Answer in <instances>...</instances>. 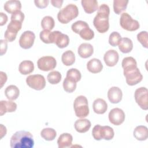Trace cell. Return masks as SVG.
<instances>
[{"mask_svg":"<svg viewBox=\"0 0 148 148\" xmlns=\"http://www.w3.org/2000/svg\"><path fill=\"white\" fill-rule=\"evenodd\" d=\"M109 14V7L106 4L101 5L98 9L97 14L93 20V24L99 33H105L108 31Z\"/></svg>","mask_w":148,"mask_h":148,"instance_id":"6da1fadb","label":"cell"},{"mask_svg":"<svg viewBox=\"0 0 148 148\" xmlns=\"http://www.w3.org/2000/svg\"><path fill=\"white\" fill-rule=\"evenodd\" d=\"M10 146L12 148H32L34 146L33 136L26 131H17L10 138Z\"/></svg>","mask_w":148,"mask_h":148,"instance_id":"7a4b0ae2","label":"cell"},{"mask_svg":"<svg viewBox=\"0 0 148 148\" xmlns=\"http://www.w3.org/2000/svg\"><path fill=\"white\" fill-rule=\"evenodd\" d=\"M79 9L76 5L71 3L61 9L57 14V18L62 24H67L77 17Z\"/></svg>","mask_w":148,"mask_h":148,"instance_id":"3957f363","label":"cell"},{"mask_svg":"<svg viewBox=\"0 0 148 148\" xmlns=\"http://www.w3.org/2000/svg\"><path fill=\"white\" fill-rule=\"evenodd\" d=\"M92 135L94 139L97 140L101 139L109 140L113 138L114 132L113 128L109 126H101L97 124L92 128Z\"/></svg>","mask_w":148,"mask_h":148,"instance_id":"277c9868","label":"cell"},{"mask_svg":"<svg viewBox=\"0 0 148 148\" xmlns=\"http://www.w3.org/2000/svg\"><path fill=\"white\" fill-rule=\"evenodd\" d=\"M73 108L76 116L79 118L87 117L89 114V108L87 98L83 95L77 97L73 102Z\"/></svg>","mask_w":148,"mask_h":148,"instance_id":"5b68a950","label":"cell"},{"mask_svg":"<svg viewBox=\"0 0 148 148\" xmlns=\"http://www.w3.org/2000/svg\"><path fill=\"white\" fill-rule=\"evenodd\" d=\"M123 73L125 77L126 82L129 86L136 85L140 83L143 79V76L138 67L125 69Z\"/></svg>","mask_w":148,"mask_h":148,"instance_id":"8992f818","label":"cell"},{"mask_svg":"<svg viewBox=\"0 0 148 148\" xmlns=\"http://www.w3.org/2000/svg\"><path fill=\"white\" fill-rule=\"evenodd\" d=\"M49 40L50 43H55L61 49L67 47L69 43V38L68 36L58 31L50 32L49 35Z\"/></svg>","mask_w":148,"mask_h":148,"instance_id":"52a82bcc","label":"cell"},{"mask_svg":"<svg viewBox=\"0 0 148 148\" xmlns=\"http://www.w3.org/2000/svg\"><path fill=\"white\" fill-rule=\"evenodd\" d=\"M120 24L122 28L128 31H135L139 29V22L133 19L127 13H123L120 18Z\"/></svg>","mask_w":148,"mask_h":148,"instance_id":"ba28073f","label":"cell"},{"mask_svg":"<svg viewBox=\"0 0 148 148\" xmlns=\"http://www.w3.org/2000/svg\"><path fill=\"white\" fill-rule=\"evenodd\" d=\"M21 27L22 23L16 20H11L8 25L7 29L4 34L6 40L10 42L14 40L17 32L21 29Z\"/></svg>","mask_w":148,"mask_h":148,"instance_id":"9c48e42d","label":"cell"},{"mask_svg":"<svg viewBox=\"0 0 148 148\" xmlns=\"http://www.w3.org/2000/svg\"><path fill=\"white\" fill-rule=\"evenodd\" d=\"M26 83L29 87L35 90H42L46 86V80L44 76L39 74L28 76L26 78Z\"/></svg>","mask_w":148,"mask_h":148,"instance_id":"30bf717a","label":"cell"},{"mask_svg":"<svg viewBox=\"0 0 148 148\" xmlns=\"http://www.w3.org/2000/svg\"><path fill=\"white\" fill-rule=\"evenodd\" d=\"M148 90L147 88L141 87L137 88L135 91V99L138 105L142 109L146 110L148 109L147 101Z\"/></svg>","mask_w":148,"mask_h":148,"instance_id":"8fae6325","label":"cell"},{"mask_svg":"<svg viewBox=\"0 0 148 148\" xmlns=\"http://www.w3.org/2000/svg\"><path fill=\"white\" fill-rule=\"evenodd\" d=\"M37 65L40 70L47 72L56 68L57 61L55 58L52 56H44L38 60Z\"/></svg>","mask_w":148,"mask_h":148,"instance_id":"7c38bea8","label":"cell"},{"mask_svg":"<svg viewBox=\"0 0 148 148\" xmlns=\"http://www.w3.org/2000/svg\"><path fill=\"white\" fill-rule=\"evenodd\" d=\"M35 39V34L31 31H24L19 39L20 46L24 49H30L34 45Z\"/></svg>","mask_w":148,"mask_h":148,"instance_id":"4fadbf2b","label":"cell"},{"mask_svg":"<svg viewBox=\"0 0 148 148\" xmlns=\"http://www.w3.org/2000/svg\"><path fill=\"white\" fill-rule=\"evenodd\" d=\"M108 117L109 121L113 125H119L125 120V113L124 111L118 108L112 109L109 113Z\"/></svg>","mask_w":148,"mask_h":148,"instance_id":"5bb4252c","label":"cell"},{"mask_svg":"<svg viewBox=\"0 0 148 148\" xmlns=\"http://www.w3.org/2000/svg\"><path fill=\"white\" fill-rule=\"evenodd\" d=\"M119 59L118 53L114 50L107 51L103 56V60L106 65L108 66H114L117 64Z\"/></svg>","mask_w":148,"mask_h":148,"instance_id":"9a60e30c","label":"cell"},{"mask_svg":"<svg viewBox=\"0 0 148 148\" xmlns=\"http://www.w3.org/2000/svg\"><path fill=\"white\" fill-rule=\"evenodd\" d=\"M123 92L118 87H112L108 92V98L112 103H118L122 99Z\"/></svg>","mask_w":148,"mask_h":148,"instance_id":"2e32d148","label":"cell"},{"mask_svg":"<svg viewBox=\"0 0 148 148\" xmlns=\"http://www.w3.org/2000/svg\"><path fill=\"white\" fill-rule=\"evenodd\" d=\"M77 53L79 56L82 58H88L91 57L94 53L93 46L88 43H82L78 47Z\"/></svg>","mask_w":148,"mask_h":148,"instance_id":"e0dca14e","label":"cell"},{"mask_svg":"<svg viewBox=\"0 0 148 148\" xmlns=\"http://www.w3.org/2000/svg\"><path fill=\"white\" fill-rule=\"evenodd\" d=\"M91 125V122L88 119H79L75 121L74 127L76 131L79 133H85L87 132Z\"/></svg>","mask_w":148,"mask_h":148,"instance_id":"ac0fdd59","label":"cell"},{"mask_svg":"<svg viewBox=\"0 0 148 148\" xmlns=\"http://www.w3.org/2000/svg\"><path fill=\"white\" fill-rule=\"evenodd\" d=\"M92 108L95 113L102 114L106 112L108 109V104L104 99L97 98L93 102Z\"/></svg>","mask_w":148,"mask_h":148,"instance_id":"d6986e66","label":"cell"},{"mask_svg":"<svg viewBox=\"0 0 148 148\" xmlns=\"http://www.w3.org/2000/svg\"><path fill=\"white\" fill-rule=\"evenodd\" d=\"M87 69L92 73H97L101 72L103 69V65L99 59L94 58L87 62Z\"/></svg>","mask_w":148,"mask_h":148,"instance_id":"ffe728a7","label":"cell"},{"mask_svg":"<svg viewBox=\"0 0 148 148\" xmlns=\"http://www.w3.org/2000/svg\"><path fill=\"white\" fill-rule=\"evenodd\" d=\"M17 109V104L12 101H1L0 102V115L3 116L7 112H13Z\"/></svg>","mask_w":148,"mask_h":148,"instance_id":"44dd1931","label":"cell"},{"mask_svg":"<svg viewBox=\"0 0 148 148\" xmlns=\"http://www.w3.org/2000/svg\"><path fill=\"white\" fill-rule=\"evenodd\" d=\"M73 140L72 136L69 133H63L61 134L57 140L59 148L69 147L72 145Z\"/></svg>","mask_w":148,"mask_h":148,"instance_id":"7402d4cb","label":"cell"},{"mask_svg":"<svg viewBox=\"0 0 148 148\" xmlns=\"http://www.w3.org/2000/svg\"><path fill=\"white\" fill-rule=\"evenodd\" d=\"M3 8L5 11L9 13L13 14V13L20 10L21 8V3L20 1L16 0H10L6 1L4 5Z\"/></svg>","mask_w":148,"mask_h":148,"instance_id":"603a6c76","label":"cell"},{"mask_svg":"<svg viewBox=\"0 0 148 148\" xmlns=\"http://www.w3.org/2000/svg\"><path fill=\"white\" fill-rule=\"evenodd\" d=\"M134 136L138 140H145L148 138V130L145 125L137 126L134 131Z\"/></svg>","mask_w":148,"mask_h":148,"instance_id":"cb8c5ba5","label":"cell"},{"mask_svg":"<svg viewBox=\"0 0 148 148\" xmlns=\"http://www.w3.org/2000/svg\"><path fill=\"white\" fill-rule=\"evenodd\" d=\"M82 5L84 12L88 14H91L97 10L98 6L96 0H82Z\"/></svg>","mask_w":148,"mask_h":148,"instance_id":"d4e9b609","label":"cell"},{"mask_svg":"<svg viewBox=\"0 0 148 148\" xmlns=\"http://www.w3.org/2000/svg\"><path fill=\"white\" fill-rule=\"evenodd\" d=\"M34 69V65L32 61L29 60H24L19 65L18 71L22 75H26L32 73Z\"/></svg>","mask_w":148,"mask_h":148,"instance_id":"484cf974","label":"cell"},{"mask_svg":"<svg viewBox=\"0 0 148 148\" xmlns=\"http://www.w3.org/2000/svg\"><path fill=\"white\" fill-rule=\"evenodd\" d=\"M118 46L120 51L123 53H128L133 49L132 41L128 38H121Z\"/></svg>","mask_w":148,"mask_h":148,"instance_id":"4316f807","label":"cell"},{"mask_svg":"<svg viewBox=\"0 0 148 148\" xmlns=\"http://www.w3.org/2000/svg\"><path fill=\"white\" fill-rule=\"evenodd\" d=\"M20 94L18 88L14 85H10L8 86L5 90V95L9 100L16 99Z\"/></svg>","mask_w":148,"mask_h":148,"instance_id":"83f0119b","label":"cell"},{"mask_svg":"<svg viewBox=\"0 0 148 148\" xmlns=\"http://www.w3.org/2000/svg\"><path fill=\"white\" fill-rule=\"evenodd\" d=\"M62 63L66 66H70L74 64L75 61V56L73 52L71 50H66L61 56Z\"/></svg>","mask_w":148,"mask_h":148,"instance_id":"f1b7e54d","label":"cell"},{"mask_svg":"<svg viewBox=\"0 0 148 148\" xmlns=\"http://www.w3.org/2000/svg\"><path fill=\"white\" fill-rule=\"evenodd\" d=\"M128 3L127 0H114L113 1V10L117 14H120L124 11Z\"/></svg>","mask_w":148,"mask_h":148,"instance_id":"f546056e","label":"cell"},{"mask_svg":"<svg viewBox=\"0 0 148 148\" xmlns=\"http://www.w3.org/2000/svg\"><path fill=\"white\" fill-rule=\"evenodd\" d=\"M41 136L46 140L51 141L54 140L57 135L55 130L51 128H43L40 132Z\"/></svg>","mask_w":148,"mask_h":148,"instance_id":"4dcf8cb0","label":"cell"},{"mask_svg":"<svg viewBox=\"0 0 148 148\" xmlns=\"http://www.w3.org/2000/svg\"><path fill=\"white\" fill-rule=\"evenodd\" d=\"M55 25V22L53 18L51 16H45L41 21V26L43 29L50 31L53 29Z\"/></svg>","mask_w":148,"mask_h":148,"instance_id":"1f68e13d","label":"cell"},{"mask_svg":"<svg viewBox=\"0 0 148 148\" xmlns=\"http://www.w3.org/2000/svg\"><path fill=\"white\" fill-rule=\"evenodd\" d=\"M66 77L77 83L81 79L82 75L78 69L76 68H71L67 71Z\"/></svg>","mask_w":148,"mask_h":148,"instance_id":"d6a6232c","label":"cell"},{"mask_svg":"<svg viewBox=\"0 0 148 148\" xmlns=\"http://www.w3.org/2000/svg\"><path fill=\"white\" fill-rule=\"evenodd\" d=\"M61 74L58 71H54L50 72L47 76L48 82L51 84H56L60 82L61 80Z\"/></svg>","mask_w":148,"mask_h":148,"instance_id":"836d02e7","label":"cell"},{"mask_svg":"<svg viewBox=\"0 0 148 148\" xmlns=\"http://www.w3.org/2000/svg\"><path fill=\"white\" fill-rule=\"evenodd\" d=\"M62 85L64 90L66 92L69 93L73 92L76 88V83L67 78L66 77L64 79Z\"/></svg>","mask_w":148,"mask_h":148,"instance_id":"e575fe53","label":"cell"},{"mask_svg":"<svg viewBox=\"0 0 148 148\" xmlns=\"http://www.w3.org/2000/svg\"><path fill=\"white\" fill-rule=\"evenodd\" d=\"M121 65L123 69L137 67L136 61L132 57H127L123 58Z\"/></svg>","mask_w":148,"mask_h":148,"instance_id":"d590c367","label":"cell"},{"mask_svg":"<svg viewBox=\"0 0 148 148\" xmlns=\"http://www.w3.org/2000/svg\"><path fill=\"white\" fill-rule=\"evenodd\" d=\"M88 27L89 25L86 22L82 20H79L72 24L71 26V28H72V30L75 33L79 34L83 29Z\"/></svg>","mask_w":148,"mask_h":148,"instance_id":"8d00e7d4","label":"cell"},{"mask_svg":"<svg viewBox=\"0 0 148 148\" xmlns=\"http://www.w3.org/2000/svg\"><path fill=\"white\" fill-rule=\"evenodd\" d=\"M80 37L86 40H91L94 36V31L88 27H86L83 29L79 34Z\"/></svg>","mask_w":148,"mask_h":148,"instance_id":"74e56055","label":"cell"},{"mask_svg":"<svg viewBox=\"0 0 148 148\" xmlns=\"http://www.w3.org/2000/svg\"><path fill=\"white\" fill-rule=\"evenodd\" d=\"M121 39V37L120 34L116 31H114L112 32L109 35V43L112 46L115 47L119 45Z\"/></svg>","mask_w":148,"mask_h":148,"instance_id":"f35d334b","label":"cell"},{"mask_svg":"<svg viewBox=\"0 0 148 148\" xmlns=\"http://www.w3.org/2000/svg\"><path fill=\"white\" fill-rule=\"evenodd\" d=\"M137 39L144 47L147 48L148 35L147 31H143L138 33L137 35Z\"/></svg>","mask_w":148,"mask_h":148,"instance_id":"ab89813d","label":"cell"},{"mask_svg":"<svg viewBox=\"0 0 148 148\" xmlns=\"http://www.w3.org/2000/svg\"><path fill=\"white\" fill-rule=\"evenodd\" d=\"M50 31L48 30H43L40 32L39 37L40 40L45 43L49 44L50 43L49 40V35H50Z\"/></svg>","mask_w":148,"mask_h":148,"instance_id":"60d3db41","label":"cell"},{"mask_svg":"<svg viewBox=\"0 0 148 148\" xmlns=\"http://www.w3.org/2000/svg\"><path fill=\"white\" fill-rule=\"evenodd\" d=\"M24 18V14L21 10H18L13 13L11 16V20H16L21 23H23Z\"/></svg>","mask_w":148,"mask_h":148,"instance_id":"b9f144b4","label":"cell"},{"mask_svg":"<svg viewBox=\"0 0 148 148\" xmlns=\"http://www.w3.org/2000/svg\"><path fill=\"white\" fill-rule=\"evenodd\" d=\"M49 0H35L34 3L35 6L40 9H43L47 6L49 5Z\"/></svg>","mask_w":148,"mask_h":148,"instance_id":"7bdbcfd3","label":"cell"},{"mask_svg":"<svg viewBox=\"0 0 148 148\" xmlns=\"http://www.w3.org/2000/svg\"><path fill=\"white\" fill-rule=\"evenodd\" d=\"M1 56H3L4 54L6 53L7 49H8V45L6 40L1 39Z\"/></svg>","mask_w":148,"mask_h":148,"instance_id":"ee69618b","label":"cell"},{"mask_svg":"<svg viewBox=\"0 0 148 148\" xmlns=\"http://www.w3.org/2000/svg\"><path fill=\"white\" fill-rule=\"evenodd\" d=\"M0 25L2 26L5 25L6 22L8 21V16L6 14L3 13V12L0 13Z\"/></svg>","mask_w":148,"mask_h":148,"instance_id":"f6af8a7d","label":"cell"},{"mask_svg":"<svg viewBox=\"0 0 148 148\" xmlns=\"http://www.w3.org/2000/svg\"><path fill=\"white\" fill-rule=\"evenodd\" d=\"M52 5L57 8H61L63 3L62 0H51Z\"/></svg>","mask_w":148,"mask_h":148,"instance_id":"bcb514c9","label":"cell"},{"mask_svg":"<svg viewBox=\"0 0 148 148\" xmlns=\"http://www.w3.org/2000/svg\"><path fill=\"white\" fill-rule=\"evenodd\" d=\"M0 75H1V88H2L3 84L5 83V82L7 80V76L6 73L2 71L0 72Z\"/></svg>","mask_w":148,"mask_h":148,"instance_id":"7dc6e473","label":"cell"},{"mask_svg":"<svg viewBox=\"0 0 148 148\" xmlns=\"http://www.w3.org/2000/svg\"><path fill=\"white\" fill-rule=\"evenodd\" d=\"M6 134V128L2 124H1V139H2L3 136Z\"/></svg>","mask_w":148,"mask_h":148,"instance_id":"c3c4849f","label":"cell"}]
</instances>
